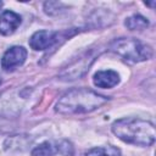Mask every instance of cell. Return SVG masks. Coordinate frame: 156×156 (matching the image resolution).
Masks as SVG:
<instances>
[{
    "mask_svg": "<svg viewBox=\"0 0 156 156\" xmlns=\"http://www.w3.org/2000/svg\"><path fill=\"white\" fill-rule=\"evenodd\" d=\"M145 5H147V6H151V7H154L155 2H145Z\"/></svg>",
    "mask_w": 156,
    "mask_h": 156,
    "instance_id": "13",
    "label": "cell"
},
{
    "mask_svg": "<svg viewBox=\"0 0 156 156\" xmlns=\"http://www.w3.org/2000/svg\"><path fill=\"white\" fill-rule=\"evenodd\" d=\"M94 84L99 88H113L119 83V76L117 72L112 69L106 71H99L94 74Z\"/></svg>",
    "mask_w": 156,
    "mask_h": 156,
    "instance_id": "7",
    "label": "cell"
},
{
    "mask_svg": "<svg viewBox=\"0 0 156 156\" xmlns=\"http://www.w3.org/2000/svg\"><path fill=\"white\" fill-rule=\"evenodd\" d=\"M21 24V16L13 11L6 10L0 16V33L2 35H11Z\"/></svg>",
    "mask_w": 156,
    "mask_h": 156,
    "instance_id": "6",
    "label": "cell"
},
{
    "mask_svg": "<svg viewBox=\"0 0 156 156\" xmlns=\"http://www.w3.org/2000/svg\"><path fill=\"white\" fill-rule=\"evenodd\" d=\"M27 58V50L23 46H12L5 51L1 57V67L6 72L15 71L24 63Z\"/></svg>",
    "mask_w": 156,
    "mask_h": 156,
    "instance_id": "4",
    "label": "cell"
},
{
    "mask_svg": "<svg viewBox=\"0 0 156 156\" xmlns=\"http://www.w3.org/2000/svg\"><path fill=\"white\" fill-rule=\"evenodd\" d=\"M107 101L108 98L100 95L88 88H78L63 94L57 101L55 110L62 115L89 113L100 108Z\"/></svg>",
    "mask_w": 156,
    "mask_h": 156,
    "instance_id": "1",
    "label": "cell"
},
{
    "mask_svg": "<svg viewBox=\"0 0 156 156\" xmlns=\"http://www.w3.org/2000/svg\"><path fill=\"white\" fill-rule=\"evenodd\" d=\"M0 84H1V79H0Z\"/></svg>",
    "mask_w": 156,
    "mask_h": 156,
    "instance_id": "15",
    "label": "cell"
},
{
    "mask_svg": "<svg viewBox=\"0 0 156 156\" xmlns=\"http://www.w3.org/2000/svg\"><path fill=\"white\" fill-rule=\"evenodd\" d=\"M112 133L124 143L150 146L155 141V126L150 121L140 118H121L113 122Z\"/></svg>",
    "mask_w": 156,
    "mask_h": 156,
    "instance_id": "2",
    "label": "cell"
},
{
    "mask_svg": "<svg viewBox=\"0 0 156 156\" xmlns=\"http://www.w3.org/2000/svg\"><path fill=\"white\" fill-rule=\"evenodd\" d=\"M110 50L129 63H138L152 57V49L134 38H118L111 43Z\"/></svg>",
    "mask_w": 156,
    "mask_h": 156,
    "instance_id": "3",
    "label": "cell"
},
{
    "mask_svg": "<svg viewBox=\"0 0 156 156\" xmlns=\"http://www.w3.org/2000/svg\"><path fill=\"white\" fill-rule=\"evenodd\" d=\"M56 149L62 156H72L73 155V146L67 140H61L60 143H57Z\"/></svg>",
    "mask_w": 156,
    "mask_h": 156,
    "instance_id": "11",
    "label": "cell"
},
{
    "mask_svg": "<svg viewBox=\"0 0 156 156\" xmlns=\"http://www.w3.org/2000/svg\"><path fill=\"white\" fill-rule=\"evenodd\" d=\"M1 6H2V2H1V1H0V7H1Z\"/></svg>",
    "mask_w": 156,
    "mask_h": 156,
    "instance_id": "14",
    "label": "cell"
},
{
    "mask_svg": "<svg viewBox=\"0 0 156 156\" xmlns=\"http://www.w3.org/2000/svg\"><path fill=\"white\" fill-rule=\"evenodd\" d=\"M124 26L129 30H143L149 26V21L141 15H133L126 20Z\"/></svg>",
    "mask_w": 156,
    "mask_h": 156,
    "instance_id": "8",
    "label": "cell"
},
{
    "mask_svg": "<svg viewBox=\"0 0 156 156\" xmlns=\"http://www.w3.org/2000/svg\"><path fill=\"white\" fill-rule=\"evenodd\" d=\"M54 155H55L54 146L50 143L44 141V143L39 144L38 146H35L32 150V155L30 156H54Z\"/></svg>",
    "mask_w": 156,
    "mask_h": 156,
    "instance_id": "10",
    "label": "cell"
},
{
    "mask_svg": "<svg viewBox=\"0 0 156 156\" xmlns=\"http://www.w3.org/2000/svg\"><path fill=\"white\" fill-rule=\"evenodd\" d=\"M85 156H121V151L116 146L108 145L101 147H93L87 151Z\"/></svg>",
    "mask_w": 156,
    "mask_h": 156,
    "instance_id": "9",
    "label": "cell"
},
{
    "mask_svg": "<svg viewBox=\"0 0 156 156\" xmlns=\"http://www.w3.org/2000/svg\"><path fill=\"white\" fill-rule=\"evenodd\" d=\"M62 6L61 2H55V1H49V2H45L44 4V10L48 15H56L61 10L60 7Z\"/></svg>",
    "mask_w": 156,
    "mask_h": 156,
    "instance_id": "12",
    "label": "cell"
},
{
    "mask_svg": "<svg viewBox=\"0 0 156 156\" xmlns=\"http://www.w3.org/2000/svg\"><path fill=\"white\" fill-rule=\"evenodd\" d=\"M58 39V33L52 30H38L35 32L30 39L29 45L33 50H46L51 48Z\"/></svg>",
    "mask_w": 156,
    "mask_h": 156,
    "instance_id": "5",
    "label": "cell"
}]
</instances>
